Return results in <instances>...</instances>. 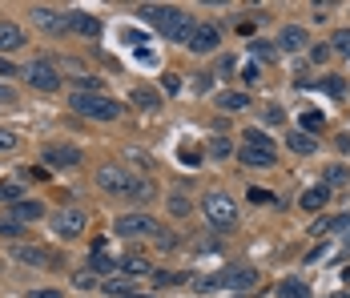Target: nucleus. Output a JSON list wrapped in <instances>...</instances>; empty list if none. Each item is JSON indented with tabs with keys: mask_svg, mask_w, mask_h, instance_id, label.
Returning <instances> with one entry per match:
<instances>
[{
	"mask_svg": "<svg viewBox=\"0 0 350 298\" xmlns=\"http://www.w3.org/2000/svg\"><path fill=\"white\" fill-rule=\"evenodd\" d=\"M250 57H254V61H274V57H278V45H270V40H250Z\"/></svg>",
	"mask_w": 350,
	"mask_h": 298,
	"instance_id": "4be33fe9",
	"label": "nucleus"
},
{
	"mask_svg": "<svg viewBox=\"0 0 350 298\" xmlns=\"http://www.w3.org/2000/svg\"><path fill=\"white\" fill-rule=\"evenodd\" d=\"M25 77H29V85H33V89H40V93L61 89V73L49 65V61H33V65H25Z\"/></svg>",
	"mask_w": 350,
	"mask_h": 298,
	"instance_id": "423d86ee",
	"label": "nucleus"
},
{
	"mask_svg": "<svg viewBox=\"0 0 350 298\" xmlns=\"http://www.w3.org/2000/svg\"><path fill=\"white\" fill-rule=\"evenodd\" d=\"M69 29L81 36H101V21L89 16V12H69Z\"/></svg>",
	"mask_w": 350,
	"mask_h": 298,
	"instance_id": "4468645a",
	"label": "nucleus"
},
{
	"mask_svg": "<svg viewBox=\"0 0 350 298\" xmlns=\"http://www.w3.org/2000/svg\"><path fill=\"white\" fill-rule=\"evenodd\" d=\"M25 45V33L12 25V21H0V53H12V49H21Z\"/></svg>",
	"mask_w": 350,
	"mask_h": 298,
	"instance_id": "dca6fc26",
	"label": "nucleus"
},
{
	"mask_svg": "<svg viewBox=\"0 0 350 298\" xmlns=\"http://www.w3.org/2000/svg\"><path fill=\"white\" fill-rule=\"evenodd\" d=\"M238 158H242L245 166H262V169H270L274 162H278L270 149H254V145H242V149H238Z\"/></svg>",
	"mask_w": 350,
	"mask_h": 298,
	"instance_id": "2eb2a0df",
	"label": "nucleus"
},
{
	"mask_svg": "<svg viewBox=\"0 0 350 298\" xmlns=\"http://www.w3.org/2000/svg\"><path fill=\"white\" fill-rule=\"evenodd\" d=\"M278 49H286V53L310 49V40H306V29H302V25H286V29L278 33Z\"/></svg>",
	"mask_w": 350,
	"mask_h": 298,
	"instance_id": "ddd939ff",
	"label": "nucleus"
},
{
	"mask_svg": "<svg viewBox=\"0 0 350 298\" xmlns=\"http://www.w3.org/2000/svg\"><path fill=\"white\" fill-rule=\"evenodd\" d=\"M326 198H330V190H326V186H314V190H306V194H302V210H322Z\"/></svg>",
	"mask_w": 350,
	"mask_h": 298,
	"instance_id": "412c9836",
	"label": "nucleus"
},
{
	"mask_svg": "<svg viewBox=\"0 0 350 298\" xmlns=\"http://www.w3.org/2000/svg\"><path fill=\"white\" fill-rule=\"evenodd\" d=\"M310 57H314V61H326V57H330V45H314V53H310Z\"/></svg>",
	"mask_w": 350,
	"mask_h": 298,
	"instance_id": "a19ab883",
	"label": "nucleus"
},
{
	"mask_svg": "<svg viewBox=\"0 0 350 298\" xmlns=\"http://www.w3.org/2000/svg\"><path fill=\"white\" fill-rule=\"evenodd\" d=\"M0 105H16V93H12L4 81H0Z\"/></svg>",
	"mask_w": 350,
	"mask_h": 298,
	"instance_id": "58836bf2",
	"label": "nucleus"
},
{
	"mask_svg": "<svg viewBox=\"0 0 350 298\" xmlns=\"http://www.w3.org/2000/svg\"><path fill=\"white\" fill-rule=\"evenodd\" d=\"M330 53H350V29H338L330 36Z\"/></svg>",
	"mask_w": 350,
	"mask_h": 298,
	"instance_id": "cd10ccee",
	"label": "nucleus"
},
{
	"mask_svg": "<svg viewBox=\"0 0 350 298\" xmlns=\"http://www.w3.org/2000/svg\"><path fill=\"white\" fill-rule=\"evenodd\" d=\"M217 282H221V290H250V286H258V274L250 266H230L217 274Z\"/></svg>",
	"mask_w": 350,
	"mask_h": 298,
	"instance_id": "0eeeda50",
	"label": "nucleus"
},
{
	"mask_svg": "<svg viewBox=\"0 0 350 298\" xmlns=\"http://www.w3.org/2000/svg\"><path fill=\"white\" fill-rule=\"evenodd\" d=\"M347 242H350V226H347Z\"/></svg>",
	"mask_w": 350,
	"mask_h": 298,
	"instance_id": "8fccbe9b",
	"label": "nucleus"
},
{
	"mask_svg": "<svg viewBox=\"0 0 350 298\" xmlns=\"http://www.w3.org/2000/svg\"><path fill=\"white\" fill-rule=\"evenodd\" d=\"M193 53H213L217 45H221V33L213 29V25H193V33H189V40H185Z\"/></svg>",
	"mask_w": 350,
	"mask_h": 298,
	"instance_id": "1a4fd4ad",
	"label": "nucleus"
},
{
	"mask_svg": "<svg viewBox=\"0 0 350 298\" xmlns=\"http://www.w3.org/2000/svg\"><path fill=\"white\" fill-rule=\"evenodd\" d=\"M121 274H125V278H141V274H149V262H145V258H125V262H121Z\"/></svg>",
	"mask_w": 350,
	"mask_h": 298,
	"instance_id": "a878e982",
	"label": "nucleus"
},
{
	"mask_svg": "<svg viewBox=\"0 0 350 298\" xmlns=\"http://www.w3.org/2000/svg\"><path fill=\"white\" fill-rule=\"evenodd\" d=\"M53 230H57V238H77L85 230V210H61L53 218Z\"/></svg>",
	"mask_w": 350,
	"mask_h": 298,
	"instance_id": "6e6552de",
	"label": "nucleus"
},
{
	"mask_svg": "<svg viewBox=\"0 0 350 298\" xmlns=\"http://www.w3.org/2000/svg\"><path fill=\"white\" fill-rule=\"evenodd\" d=\"M250 201H274L266 190H250Z\"/></svg>",
	"mask_w": 350,
	"mask_h": 298,
	"instance_id": "a18cd8bd",
	"label": "nucleus"
},
{
	"mask_svg": "<svg viewBox=\"0 0 350 298\" xmlns=\"http://www.w3.org/2000/svg\"><path fill=\"white\" fill-rule=\"evenodd\" d=\"M137 16L149 29H157L161 36H170V40H189V33H193V16H185L174 4H141Z\"/></svg>",
	"mask_w": 350,
	"mask_h": 298,
	"instance_id": "f257e3e1",
	"label": "nucleus"
},
{
	"mask_svg": "<svg viewBox=\"0 0 350 298\" xmlns=\"http://www.w3.org/2000/svg\"><path fill=\"white\" fill-rule=\"evenodd\" d=\"M262 117H266V125H278V121H282V109H278V105H270Z\"/></svg>",
	"mask_w": 350,
	"mask_h": 298,
	"instance_id": "4c0bfd02",
	"label": "nucleus"
},
{
	"mask_svg": "<svg viewBox=\"0 0 350 298\" xmlns=\"http://www.w3.org/2000/svg\"><path fill=\"white\" fill-rule=\"evenodd\" d=\"M113 230L121 234V238H157V230H161V222L153 218V214H121L117 222H113Z\"/></svg>",
	"mask_w": 350,
	"mask_h": 298,
	"instance_id": "20e7f679",
	"label": "nucleus"
},
{
	"mask_svg": "<svg viewBox=\"0 0 350 298\" xmlns=\"http://www.w3.org/2000/svg\"><path fill=\"white\" fill-rule=\"evenodd\" d=\"M245 145H254V149H270V153H274V141H270L262 129H245Z\"/></svg>",
	"mask_w": 350,
	"mask_h": 298,
	"instance_id": "bb28decb",
	"label": "nucleus"
},
{
	"mask_svg": "<svg viewBox=\"0 0 350 298\" xmlns=\"http://www.w3.org/2000/svg\"><path fill=\"white\" fill-rule=\"evenodd\" d=\"M202 210H206V218H210V226H217V230H230L234 222H238V210H234V201L226 198V194H206V201H202Z\"/></svg>",
	"mask_w": 350,
	"mask_h": 298,
	"instance_id": "39448f33",
	"label": "nucleus"
},
{
	"mask_svg": "<svg viewBox=\"0 0 350 298\" xmlns=\"http://www.w3.org/2000/svg\"><path fill=\"white\" fill-rule=\"evenodd\" d=\"M322 125H326V117H322L318 109H306V113H302V133H310V137H314Z\"/></svg>",
	"mask_w": 350,
	"mask_h": 298,
	"instance_id": "393cba45",
	"label": "nucleus"
},
{
	"mask_svg": "<svg viewBox=\"0 0 350 298\" xmlns=\"http://www.w3.org/2000/svg\"><path fill=\"white\" fill-rule=\"evenodd\" d=\"M0 77H16V65H12V61H4V57H0Z\"/></svg>",
	"mask_w": 350,
	"mask_h": 298,
	"instance_id": "79ce46f5",
	"label": "nucleus"
},
{
	"mask_svg": "<svg viewBox=\"0 0 350 298\" xmlns=\"http://www.w3.org/2000/svg\"><path fill=\"white\" fill-rule=\"evenodd\" d=\"M330 298H347V295H330Z\"/></svg>",
	"mask_w": 350,
	"mask_h": 298,
	"instance_id": "09e8293b",
	"label": "nucleus"
},
{
	"mask_svg": "<svg viewBox=\"0 0 350 298\" xmlns=\"http://www.w3.org/2000/svg\"><path fill=\"white\" fill-rule=\"evenodd\" d=\"M33 21L44 33H65L69 29V16L65 12H53V8H33Z\"/></svg>",
	"mask_w": 350,
	"mask_h": 298,
	"instance_id": "f8f14e48",
	"label": "nucleus"
},
{
	"mask_svg": "<svg viewBox=\"0 0 350 298\" xmlns=\"http://www.w3.org/2000/svg\"><path fill=\"white\" fill-rule=\"evenodd\" d=\"M97 186H101L105 194H117V198H149V186L137 182L133 173L117 169V166H101L97 169Z\"/></svg>",
	"mask_w": 350,
	"mask_h": 298,
	"instance_id": "f03ea898",
	"label": "nucleus"
},
{
	"mask_svg": "<svg viewBox=\"0 0 350 298\" xmlns=\"http://www.w3.org/2000/svg\"><path fill=\"white\" fill-rule=\"evenodd\" d=\"M245 105H250L245 93H217V109H221V113H238V109H245Z\"/></svg>",
	"mask_w": 350,
	"mask_h": 298,
	"instance_id": "6ab92c4d",
	"label": "nucleus"
},
{
	"mask_svg": "<svg viewBox=\"0 0 350 298\" xmlns=\"http://www.w3.org/2000/svg\"><path fill=\"white\" fill-rule=\"evenodd\" d=\"M21 234H25V226H16V222H0V238H12V242H21Z\"/></svg>",
	"mask_w": 350,
	"mask_h": 298,
	"instance_id": "473e14b6",
	"label": "nucleus"
},
{
	"mask_svg": "<svg viewBox=\"0 0 350 298\" xmlns=\"http://www.w3.org/2000/svg\"><path fill=\"white\" fill-rule=\"evenodd\" d=\"M278 295L282 298H310V286H306L302 278H286V282L278 286Z\"/></svg>",
	"mask_w": 350,
	"mask_h": 298,
	"instance_id": "aec40b11",
	"label": "nucleus"
},
{
	"mask_svg": "<svg viewBox=\"0 0 350 298\" xmlns=\"http://www.w3.org/2000/svg\"><path fill=\"white\" fill-rule=\"evenodd\" d=\"M8 214H12V222H16V226H25V222H40V218H44V206H40V201L21 198V201H12V210H8Z\"/></svg>",
	"mask_w": 350,
	"mask_h": 298,
	"instance_id": "9b49d317",
	"label": "nucleus"
},
{
	"mask_svg": "<svg viewBox=\"0 0 350 298\" xmlns=\"http://www.w3.org/2000/svg\"><path fill=\"white\" fill-rule=\"evenodd\" d=\"M210 153H213V158H230L234 149H230V141H226V137H213V141H210Z\"/></svg>",
	"mask_w": 350,
	"mask_h": 298,
	"instance_id": "7c9ffc66",
	"label": "nucleus"
},
{
	"mask_svg": "<svg viewBox=\"0 0 350 298\" xmlns=\"http://www.w3.org/2000/svg\"><path fill=\"white\" fill-rule=\"evenodd\" d=\"M72 85H77V93H97V85H101V81H97V77H77Z\"/></svg>",
	"mask_w": 350,
	"mask_h": 298,
	"instance_id": "2f4dec72",
	"label": "nucleus"
},
{
	"mask_svg": "<svg viewBox=\"0 0 350 298\" xmlns=\"http://www.w3.org/2000/svg\"><path fill=\"white\" fill-rule=\"evenodd\" d=\"M72 113H81L85 121H117L121 117V105L105 93H72Z\"/></svg>",
	"mask_w": 350,
	"mask_h": 298,
	"instance_id": "7ed1b4c3",
	"label": "nucleus"
},
{
	"mask_svg": "<svg viewBox=\"0 0 350 298\" xmlns=\"http://www.w3.org/2000/svg\"><path fill=\"white\" fill-rule=\"evenodd\" d=\"M0 201H21V190L16 186H0Z\"/></svg>",
	"mask_w": 350,
	"mask_h": 298,
	"instance_id": "e433bc0d",
	"label": "nucleus"
},
{
	"mask_svg": "<svg viewBox=\"0 0 350 298\" xmlns=\"http://www.w3.org/2000/svg\"><path fill=\"white\" fill-rule=\"evenodd\" d=\"M165 89H170V93H177V89H181V77H174V73H170V77H165Z\"/></svg>",
	"mask_w": 350,
	"mask_h": 298,
	"instance_id": "c03bdc74",
	"label": "nucleus"
},
{
	"mask_svg": "<svg viewBox=\"0 0 350 298\" xmlns=\"http://www.w3.org/2000/svg\"><path fill=\"white\" fill-rule=\"evenodd\" d=\"M89 270H97V274H113V270H117V262L109 258L105 250H93V258H89Z\"/></svg>",
	"mask_w": 350,
	"mask_h": 298,
	"instance_id": "b1692460",
	"label": "nucleus"
},
{
	"mask_svg": "<svg viewBox=\"0 0 350 298\" xmlns=\"http://www.w3.org/2000/svg\"><path fill=\"white\" fill-rule=\"evenodd\" d=\"M4 149H16V133L12 129H0V153H4Z\"/></svg>",
	"mask_w": 350,
	"mask_h": 298,
	"instance_id": "f704fd0d",
	"label": "nucleus"
},
{
	"mask_svg": "<svg viewBox=\"0 0 350 298\" xmlns=\"http://www.w3.org/2000/svg\"><path fill=\"white\" fill-rule=\"evenodd\" d=\"M125 298H153V295H137V290H133V295H125Z\"/></svg>",
	"mask_w": 350,
	"mask_h": 298,
	"instance_id": "de8ad7c7",
	"label": "nucleus"
},
{
	"mask_svg": "<svg viewBox=\"0 0 350 298\" xmlns=\"http://www.w3.org/2000/svg\"><path fill=\"white\" fill-rule=\"evenodd\" d=\"M347 182H350V173L342 166H334L330 173H326V190H330V186H347Z\"/></svg>",
	"mask_w": 350,
	"mask_h": 298,
	"instance_id": "c756f323",
	"label": "nucleus"
},
{
	"mask_svg": "<svg viewBox=\"0 0 350 298\" xmlns=\"http://www.w3.org/2000/svg\"><path fill=\"white\" fill-rule=\"evenodd\" d=\"M133 105H141V109H149V113H157V109H161V97H157V93H149V89H133Z\"/></svg>",
	"mask_w": 350,
	"mask_h": 298,
	"instance_id": "5701e85b",
	"label": "nucleus"
},
{
	"mask_svg": "<svg viewBox=\"0 0 350 298\" xmlns=\"http://www.w3.org/2000/svg\"><path fill=\"white\" fill-rule=\"evenodd\" d=\"M109 295H133V278H113V282H105Z\"/></svg>",
	"mask_w": 350,
	"mask_h": 298,
	"instance_id": "c85d7f7f",
	"label": "nucleus"
},
{
	"mask_svg": "<svg viewBox=\"0 0 350 298\" xmlns=\"http://www.w3.org/2000/svg\"><path fill=\"white\" fill-rule=\"evenodd\" d=\"M33 298H61V290H33Z\"/></svg>",
	"mask_w": 350,
	"mask_h": 298,
	"instance_id": "49530a36",
	"label": "nucleus"
},
{
	"mask_svg": "<svg viewBox=\"0 0 350 298\" xmlns=\"http://www.w3.org/2000/svg\"><path fill=\"white\" fill-rule=\"evenodd\" d=\"M21 177H25V182H44L49 173H44L40 166H25V169H21Z\"/></svg>",
	"mask_w": 350,
	"mask_h": 298,
	"instance_id": "72a5a7b5",
	"label": "nucleus"
},
{
	"mask_svg": "<svg viewBox=\"0 0 350 298\" xmlns=\"http://www.w3.org/2000/svg\"><path fill=\"white\" fill-rule=\"evenodd\" d=\"M16 258L33 262V266H53V254H44L40 246H25V242H16Z\"/></svg>",
	"mask_w": 350,
	"mask_h": 298,
	"instance_id": "f3484780",
	"label": "nucleus"
},
{
	"mask_svg": "<svg viewBox=\"0 0 350 298\" xmlns=\"http://www.w3.org/2000/svg\"><path fill=\"white\" fill-rule=\"evenodd\" d=\"M286 145H290V149H294V153H314V137H310V133H302V129H290V141H286Z\"/></svg>",
	"mask_w": 350,
	"mask_h": 298,
	"instance_id": "a211bd4d",
	"label": "nucleus"
},
{
	"mask_svg": "<svg viewBox=\"0 0 350 298\" xmlns=\"http://www.w3.org/2000/svg\"><path fill=\"white\" fill-rule=\"evenodd\" d=\"M170 206H174V214H177V218H185V214H189V201H185V198H174Z\"/></svg>",
	"mask_w": 350,
	"mask_h": 298,
	"instance_id": "ea45409f",
	"label": "nucleus"
},
{
	"mask_svg": "<svg viewBox=\"0 0 350 298\" xmlns=\"http://www.w3.org/2000/svg\"><path fill=\"white\" fill-rule=\"evenodd\" d=\"M40 153L49 166H81V149H72V145H44Z\"/></svg>",
	"mask_w": 350,
	"mask_h": 298,
	"instance_id": "9d476101",
	"label": "nucleus"
},
{
	"mask_svg": "<svg viewBox=\"0 0 350 298\" xmlns=\"http://www.w3.org/2000/svg\"><path fill=\"white\" fill-rule=\"evenodd\" d=\"M157 282H165V286H174V282H181V274H153Z\"/></svg>",
	"mask_w": 350,
	"mask_h": 298,
	"instance_id": "37998d69",
	"label": "nucleus"
},
{
	"mask_svg": "<svg viewBox=\"0 0 350 298\" xmlns=\"http://www.w3.org/2000/svg\"><path fill=\"white\" fill-rule=\"evenodd\" d=\"M157 246H161V250H174L177 246V238L170 230H157Z\"/></svg>",
	"mask_w": 350,
	"mask_h": 298,
	"instance_id": "c9c22d12",
	"label": "nucleus"
}]
</instances>
